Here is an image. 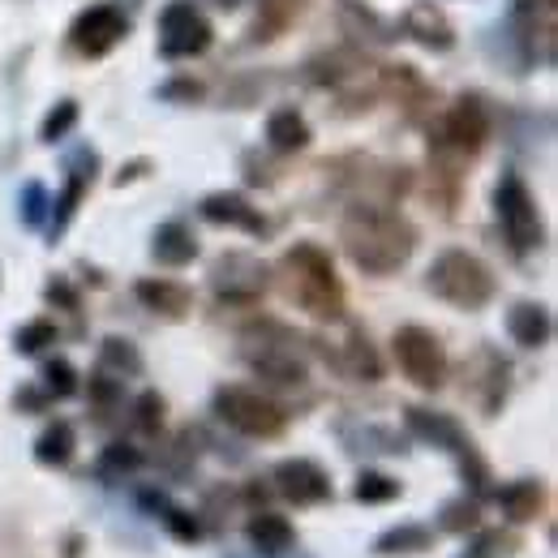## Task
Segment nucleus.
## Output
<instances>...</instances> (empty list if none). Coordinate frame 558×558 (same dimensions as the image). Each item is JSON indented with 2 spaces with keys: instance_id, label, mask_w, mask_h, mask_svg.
<instances>
[{
  "instance_id": "obj_42",
  "label": "nucleus",
  "mask_w": 558,
  "mask_h": 558,
  "mask_svg": "<svg viewBox=\"0 0 558 558\" xmlns=\"http://www.w3.org/2000/svg\"><path fill=\"white\" fill-rule=\"evenodd\" d=\"M77 117H82V108H77V99H61L48 117H44V125H39V142H48V146H57L61 138H70L73 125H77Z\"/></svg>"
},
{
  "instance_id": "obj_5",
  "label": "nucleus",
  "mask_w": 558,
  "mask_h": 558,
  "mask_svg": "<svg viewBox=\"0 0 558 558\" xmlns=\"http://www.w3.org/2000/svg\"><path fill=\"white\" fill-rule=\"evenodd\" d=\"M425 292H434L438 301H447L451 310H464V314H477L486 310L498 292V279L486 263L469 250H442L429 271H425Z\"/></svg>"
},
{
  "instance_id": "obj_38",
  "label": "nucleus",
  "mask_w": 558,
  "mask_h": 558,
  "mask_svg": "<svg viewBox=\"0 0 558 558\" xmlns=\"http://www.w3.org/2000/svg\"><path fill=\"white\" fill-rule=\"evenodd\" d=\"M39 387L52 396V400H70L77 396V369H73V361L65 356H52V361H44V374H39Z\"/></svg>"
},
{
  "instance_id": "obj_27",
  "label": "nucleus",
  "mask_w": 558,
  "mask_h": 558,
  "mask_svg": "<svg viewBox=\"0 0 558 558\" xmlns=\"http://www.w3.org/2000/svg\"><path fill=\"white\" fill-rule=\"evenodd\" d=\"M336 365H340L349 378H356V383H378V378H383V356L374 349L369 331L356 327V323L349 327V340L336 352Z\"/></svg>"
},
{
  "instance_id": "obj_1",
  "label": "nucleus",
  "mask_w": 558,
  "mask_h": 558,
  "mask_svg": "<svg viewBox=\"0 0 558 558\" xmlns=\"http://www.w3.org/2000/svg\"><path fill=\"white\" fill-rule=\"evenodd\" d=\"M417 228L409 215L391 210L387 203L356 198L340 219V245L349 263L365 276H396L417 254Z\"/></svg>"
},
{
  "instance_id": "obj_29",
  "label": "nucleus",
  "mask_w": 558,
  "mask_h": 558,
  "mask_svg": "<svg viewBox=\"0 0 558 558\" xmlns=\"http://www.w3.org/2000/svg\"><path fill=\"white\" fill-rule=\"evenodd\" d=\"M310 121L296 112V108H276L271 117H267V146L279 150V155H296V150H305L310 146Z\"/></svg>"
},
{
  "instance_id": "obj_18",
  "label": "nucleus",
  "mask_w": 558,
  "mask_h": 558,
  "mask_svg": "<svg viewBox=\"0 0 558 558\" xmlns=\"http://www.w3.org/2000/svg\"><path fill=\"white\" fill-rule=\"evenodd\" d=\"M515 17H520V39L529 44V52L542 65H555V0H515Z\"/></svg>"
},
{
  "instance_id": "obj_25",
  "label": "nucleus",
  "mask_w": 558,
  "mask_h": 558,
  "mask_svg": "<svg viewBox=\"0 0 558 558\" xmlns=\"http://www.w3.org/2000/svg\"><path fill=\"white\" fill-rule=\"evenodd\" d=\"M434 550V529L417 524V520H404V524H391L387 533L374 537L369 555L374 558H421Z\"/></svg>"
},
{
  "instance_id": "obj_26",
  "label": "nucleus",
  "mask_w": 558,
  "mask_h": 558,
  "mask_svg": "<svg viewBox=\"0 0 558 558\" xmlns=\"http://www.w3.org/2000/svg\"><path fill=\"white\" fill-rule=\"evenodd\" d=\"M150 258L159 267H190L198 258V236L190 232V223L181 219H168L150 232Z\"/></svg>"
},
{
  "instance_id": "obj_12",
  "label": "nucleus",
  "mask_w": 558,
  "mask_h": 558,
  "mask_svg": "<svg viewBox=\"0 0 558 558\" xmlns=\"http://www.w3.org/2000/svg\"><path fill=\"white\" fill-rule=\"evenodd\" d=\"M130 35V17L117 9V4H90L73 17L70 26V48L86 61H99L108 57L121 39Z\"/></svg>"
},
{
  "instance_id": "obj_20",
  "label": "nucleus",
  "mask_w": 558,
  "mask_h": 558,
  "mask_svg": "<svg viewBox=\"0 0 558 558\" xmlns=\"http://www.w3.org/2000/svg\"><path fill=\"white\" fill-rule=\"evenodd\" d=\"M245 542L254 546V555L288 558L296 550V524H292L288 515H279V511L258 507V511H250V520H245Z\"/></svg>"
},
{
  "instance_id": "obj_28",
  "label": "nucleus",
  "mask_w": 558,
  "mask_h": 558,
  "mask_svg": "<svg viewBox=\"0 0 558 558\" xmlns=\"http://www.w3.org/2000/svg\"><path fill=\"white\" fill-rule=\"evenodd\" d=\"M73 451H77V429L65 417L48 421L39 429V438H35V464H44V469H65L73 460Z\"/></svg>"
},
{
  "instance_id": "obj_37",
  "label": "nucleus",
  "mask_w": 558,
  "mask_h": 558,
  "mask_svg": "<svg viewBox=\"0 0 558 558\" xmlns=\"http://www.w3.org/2000/svg\"><path fill=\"white\" fill-rule=\"evenodd\" d=\"M57 340H61V331H57L52 318H31V323H22L13 331V352L17 356H35V352H44L48 344H57Z\"/></svg>"
},
{
  "instance_id": "obj_31",
  "label": "nucleus",
  "mask_w": 558,
  "mask_h": 558,
  "mask_svg": "<svg viewBox=\"0 0 558 558\" xmlns=\"http://www.w3.org/2000/svg\"><path fill=\"white\" fill-rule=\"evenodd\" d=\"M142 464H146V456H142L134 442H108L99 451V460H95V477L104 486H117V482H130Z\"/></svg>"
},
{
  "instance_id": "obj_47",
  "label": "nucleus",
  "mask_w": 558,
  "mask_h": 558,
  "mask_svg": "<svg viewBox=\"0 0 558 558\" xmlns=\"http://www.w3.org/2000/svg\"><path fill=\"white\" fill-rule=\"evenodd\" d=\"M146 172H150V159H134V163H125V168L117 172V185H130V181H138Z\"/></svg>"
},
{
  "instance_id": "obj_33",
  "label": "nucleus",
  "mask_w": 558,
  "mask_h": 558,
  "mask_svg": "<svg viewBox=\"0 0 558 558\" xmlns=\"http://www.w3.org/2000/svg\"><path fill=\"white\" fill-rule=\"evenodd\" d=\"M473 529H482V498L460 494V498H447V502L438 507V533L469 537Z\"/></svg>"
},
{
  "instance_id": "obj_15",
  "label": "nucleus",
  "mask_w": 558,
  "mask_h": 558,
  "mask_svg": "<svg viewBox=\"0 0 558 558\" xmlns=\"http://www.w3.org/2000/svg\"><path fill=\"white\" fill-rule=\"evenodd\" d=\"M400 31L421 44V48H429V52H451L456 48V26H451V17L434 4V0H413L409 9H404V17H400Z\"/></svg>"
},
{
  "instance_id": "obj_3",
  "label": "nucleus",
  "mask_w": 558,
  "mask_h": 558,
  "mask_svg": "<svg viewBox=\"0 0 558 558\" xmlns=\"http://www.w3.org/2000/svg\"><path fill=\"white\" fill-rule=\"evenodd\" d=\"M305 336H296L279 318H254L236 331L241 361L267 383V387H305L310 361H305Z\"/></svg>"
},
{
  "instance_id": "obj_36",
  "label": "nucleus",
  "mask_w": 558,
  "mask_h": 558,
  "mask_svg": "<svg viewBox=\"0 0 558 558\" xmlns=\"http://www.w3.org/2000/svg\"><path fill=\"white\" fill-rule=\"evenodd\" d=\"M163 421H168V400L159 391H142L138 400L130 404V425L146 438H155L163 429Z\"/></svg>"
},
{
  "instance_id": "obj_14",
  "label": "nucleus",
  "mask_w": 558,
  "mask_h": 558,
  "mask_svg": "<svg viewBox=\"0 0 558 558\" xmlns=\"http://www.w3.org/2000/svg\"><path fill=\"white\" fill-rule=\"evenodd\" d=\"M95 168H99V155L95 150H77L70 159V177H65V190L52 198V207H48V236L57 241L65 228L73 223V215L82 207V198H86V190H90V181H95Z\"/></svg>"
},
{
  "instance_id": "obj_7",
  "label": "nucleus",
  "mask_w": 558,
  "mask_h": 558,
  "mask_svg": "<svg viewBox=\"0 0 558 558\" xmlns=\"http://www.w3.org/2000/svg\"><path fill=\"white\" fill-rule=\"evenodd\" d=\"M210 413L223 421L228 429L245 434V438H279L288 429V413L271 396H263L258 387L245 383H223L210 396Z\"/></svg>"
},
{
  "instance_id": "obj_39",
  "label": "nucleus",
  "mask_w": 558,
  "mask_h": 558,
  "mask_svg": "<svg viewBox=\"0 0 558 558\" xmlns=\"http://www.w3.org/2000/svg\"><path fill=\"white\" fill-rule=\"evenodd\" d=\"M121 404H125V378H112V374L95 369V378H90V409H95L99 417H108V413H117Z\"/></svg>"
},
{
  "instance_id": "obj_10",
  "label": "nucleus",
  "mask_w": 558,
  "mask_h": 558,
  "mask_svg": "<svg viewBox=\"0 0 558 558\" xmlns=\"http://www.w3.org/2000/svg\"><path fill=\"white\" fill-rule=\"evenodd\" d=\"M210 44H215V31L194 0H168L159 9V57L190 61V57H203Z\"/></svg>"
},
{
  "instance_id": "obj_16",
  "label": "nucleus",
  "mask_w": 558,
  "mask_h": 558,
  "mask_svg": "<svg viewBox=\"0 0 558 558\" xmlns=\"http://www.w3.org/2000/svg\"><path fill=\"white\" fill-rule=\"evenodd\" d=\"M404 425H409V434L421 438V442H429V447H438V451H451V456H460L473 438L464 434V425L451 417V413H438V409H421V404H409L404 409Z\"/></svg>"
},
{
  "instance_id": "obj_9",
  "label": "nucleus",
  "mask_w": 558,
  "mask_h": 558,
  "mask_svg": "<svg viewBox=\"0 0 558 558\" xmlns=\"http://www.w3.org/2000/svg\"><path fill=\"white\" fill-rule=\"evenodd\" d=\"M210 292L223 305H258L271 292V267L245 250H223L210 263Z\"/></svg>"
},
{
  "instance_id": "obj_23",
  "label": "nucleus",
  "mask_w": 558,
  "mask_h": 558,
  "mask_svg": "<svg viewBox=\"0 0 558 558\" xmlns=\"http://www.w3.org/2000/svg\"><path fill=\"white\" fill-rule=\"evenodd\" d=\"M546 482L542 477H515L507 486L494 489V507L502 511L507 524H533L546 511Z\"/></svg>"
},
{
  "instance_id": "obj_17",
  "label": "nucleus",
  "mask_w": 558,
  "mask_h": 558,
  "mask_svg": "<svg viewBox=\"0 0 558 558\" xmlns=\"http://www.w3.org/2000/svg\"><path fill=\"white\" fill-rule=\"evenodd\" d=\"M336 17H340V31L349 35L356 48H387L400 31L378 13L369 9L365 0H336Z\"/></svg>"
},
{
  "instance_id": "obj_44",
  "label": "nucleus",
  "mask_w": 558,
  "mask_h": 558,
  "mask_svg": "<svg viewBox=\"0 0 558 558\" xmlns=\"http://www.w3.org/2000/svg\"><path fill=\"white\" fill-rule=\"evenodd\" d=\"M159 99H168V104H198V99H203V82H194V77H172V82L159 86Z\"/></svg>"
},
{
  "instance_id": "obj_19",
  "label": "nucleus",
  "mask_w": 558,
  "mask_h": 558,
  "mask_svg": "<svg viewBox=\"0 0 558 558\" xmlns=\"http://www.w3.org/2000/svg\"><path fill=\"white\" fill-rule=\"evenodd\" d=\"M198 215H203L207 223H215V228H236V232H250V236H263V232H267L263 210L254 207L245 194H228V190L207 194V198L198 203Z\"/></svg>"
},
{
  "instance_id": "obj_22",
  "label": "nucleus",
  "mask_w": 558,
  "mask_h": 558,
  "mask_svg": "<svg viewBox=\"0 0 558 558\" xmlns=\"http://www.w3.org/2000/svg\"><path fill=\"white\" fill-rule=\"evenodd\" d=\"M134 296L142 301V310H150L155 318H168V323H181L190 318L194 310V292L177 279H163V276H146L134 283Z\"/></svg>"
},
{
  "instance_id": "obj_35",
  "label": "nucleus",
  "mask_w": 558,
  "mask_h": 558,
  "mask_svg": "<svg viewBox=\"0 0 558 558\" xmlns=\"http://www.w3.org/2000/svg\"><path fill=\"white\" fill-rule=\"evenodd\" d=\"M404 494V486L396 482V477H387V473H374V469H365L356 482H352V498L356 502H365V507H378V502H396Z\"/></svg>"
},
{
  "instance_id": "obj_41",
  "label": "nucleus",
  "mask_w": 558,
  "mask_h": 558,
  "mask_svg": "<svg viewBox=\"0 0 558 558\" xmlns=\"http://www.w3.org/2000/svg\"><path fill=\"white\" fill-rule=\"evenodd\" d=\"M456 464H460V477H464V482H469V489H473V498H486L494 473H489L486 456L477 451V442H469V447L456 456Z\"/></svg>"
},
{
  "instance_id": "obj_6",
  "label": "nucleus",
  "mask_w": 558,
  "mask_h": 558,
  "mask_svg": "<svg viewBox=\"0 0 558 558\" xmlns=\"http://www.w3.org/2000/svg\"><path fill=\"white\" fill-rule=\"evenodd\" d=\"M494 215H498V228L515 254H533L546 245V223H542L537 198L515 168H502V177L494 185Z\"/></svg>"
},
{
  "instance_id": "obj_34",
  "label": "nucleus",
  "mask_w": 558,
  "mask_h": 558,
  "mask_svg": "<svg viewBox=\"0 0 558 558\" xmlns=\"http://www.w3.org/2000/svg\"><path fill=\"white\" fill-rule=\"evenodd\" d=\"M520 550V537L515 533H502V529H473L469 546L456 558H511Z\"/></svg>"
},
{
  "instance_id": "obj_4",
  "label": "nucleus",
  "mask_w": 558,
  "mask_h": 558,
  "mask_svg": "<svg viewBox=\"0 0 558 558\" xmlns=\"http://www.w3.org/2000/svg\"><path fill=\"white\" fill-rule=\"evenodd\" d=\"M489 142V108L482 95H460L442 121L429 130V168L434 177H447V181H460L473 159L486 150Z\"/></svg>"
},
{
  "instance_id": "obj_24",
  "label": "nucleus",
  "mask_w": 558,
  "mask_h": 558,
  "mask_svg": "<svg viewBox=\"0 0 558 558\" xmlns=\"http://www.w3.org/2000/svg\"><path fill=\"white\" fill-rule=\"evenodd\" d=\"M507 336L520 344V349H546L550 336H555V314L550 305L542 301H515L507 310Z\"/></svg>"
},
{
  "instance_id": "obj_30",
  "label": "nucleus",
  "mask_w": 558,
  "mask_h": 558,
  "mask_svg": "<svg viewBox=\"0 0 558 558\" xmlns=\"http://www.w3.org/2000/svg\"><path fill=\"white\" fill-rule=\"evenodd\" d=\"M301 9H305V0H258V17H254V26H250V39H254V44L279 39V35L301 17Z\"/></svg>"
},
{
  "instance_id": "obj_50",
  "label": "nucleus",
  "mask_w": 558,
  "mask_h": 558,
  "mask_svg": "<svg viewBox=\"0 0 558 558\" xmlns=\"http://www.w3.org/2000/svg\"><path fill=\"white\" fill-rule=\"evenodd\" d=\"M210 4H219V9H241L245 0H210Z\"/></svg>"
},
{
  "instance_id": "obj_45",
  "label": "nucleus",
  "mask_w": 558,
  "mask_h": 558,
  "mask_svg": "<svg viewBox=\"0 0 558 558\" xmlns=\"http://www.w3.org/2000/svg\"><path fill=\"white\" fill-rule=\"evenodd\" d=\"M44 296H48V305H61V310H70V314H77V310H82V296H77V288H73L65 276L48 279Z\"/></svg>"
},
{
  "instance_id": "obj_11",
  "label": "nucleus",
  "mask_w": 558,
  "mask_h": 558,
  "mask_svg": "<svg viewBox=\"0 0 558 558\" xmlns=\"http://www.w3.org/2000/svg\"><path fill=\"white\" fill-rule=\"evenodd\" d=\"M464 396L482 409V417H498L511 396V361L494 344H477L464 361Z\"/></svg>"
},
{
  "instance_id": "obj_2",
  "label": "nucleus",
  "mask_w": 558,
  "mask_h": 558,
  "mask_svg": "<svg viewBox=\"0 0 558 558\" xmlns=\"http://www.w3.org/2000/svg\"><path fill=\"white\" fill-rule=\"evenodd\" d=\"M279 288H283V296L296 310H305L318 323H340L344 310H349V292H344V283L336 276L331 254L318 241H296V245L283 250V258H279Z\"/></svg>"
},
{
  "instance_id": "obj_43",
  "label": "nucleus",
  "mask_w": 558,
  "mask_h": 558,
  "mask_svg": "<svg viewBox=\"0 0 558 558\" xmlns=\"http://www.w3.org/2000/svg\"><path fill=\"white\" fill-rule=\"evenodd\" d=\"M17 203H22V223H26V228H44V223H48V207H52V198H48V190H44L39 181H26Z\"/></svg>"
},
{
  "instance_id": "obj_8",
  "label": "nucleus",
  "mask_w": 558,
  "mask_h": 558,
  "mask_svg": "<svg viewBox=\"0 0 558 558\" xmlns=\"http://www.w3.org/2000/svg\"><path fill=\"white\" fill-rule=\"evenodd\" d=\"M391 352H396L400 374H404L417 391H442V387H447L451 361H447L442 340H438L429 327H421V323H404V327H396V336H391Z\"/></svg>"
},
{
  "instance_id": "obj_48",
  "label": "nucleus",
  "mask_w": 558,
  "mask_h": 558,
  "mask_svg": "<svg viewBox=\"0 0 558 558\" xmlns=\"http://www.w3.org/2000/svg\"><path fill=\"white\" fill-rule=\"evenodd\" d=\"M267 494H271V486H263V482H250V486H245V502L258 511V507L267 502Z\"/></svg>"
},
{
  "instance_id": "obj_13",
  "label": "nucleus",
  "mask_w": 558,
  "mask_h": 558,
  "mask_svg": "<svg viewBox=\"0 0 558 558\" xmlns=\"http://www.w3.org/2000/svg\"><path fill=\"white\" fill-rule=\"evenodd\" d=\"M271 489H276L279 498H288L292 507H318V502H327L336 494L331 473L318 460H310V456L279 460L276 469H271Z\"/></svg>"
},
{
  "instance_id": "obj_21",
  "label": "nucleus",
  "mask_w": 558,
  "mask_h": 558,
  "mask_svg": "<svg viewBox=\"0 0 558 558\" xmlns=\"http://www.w3.org/2000/svg\"><path fill=\"white\" fill-rule=\"evenodd\" d=\"M138 502L163 524V533L172 537V542H181V546H198L203 537H207V529H203V515H194L190 507H177L163 489H142L138 494Z\"/></svg>"
},
{
  "instance_id": "obj_40",
  "label": "nucleus",
  "mask_w": 558,
  "mask_h": 558,
  "mask_svg": "<svg viewBox=\"0 0 558 558\" xmlns=\"http://www.w3.org/2000/svg\"><path fill=\"white\" fill-rule=\"evenodd\" d=\"M349 451H387V456H404V434L383 429V425H361V438H344Z\"/></svg>"
},
{
  "instance_id": "obj_32",
  "label": "nucleus",
  "mask_w": 558,
  "mask_h": 558,
  "mask_svg": "<svg viewBox=\"0 0 558 558\" xmlns=\"http://www.w3.org/2000/svg\"><path fill=\"white\" fill-rule=\"evenodd\" d=\"M142 352L134 340H125V336H104L99 340V369L104 374H112V378H138L142 374Z\"/></svg>"
},
{
  "instance_id": "obj_46",
  "label": "nucleus",
  "mask_w": 558,
  "mask_h": 558,
  "mask_svg": "<svg viewBox=\"0 0 558 558\" xmlns=\"http://www.w3.org/2000/svg\"><path fill=\"white\" fill-rule=\"evenodd\" d=\"M48 404H52V396H48L39 383L13 391V409H17V413H48Z\"/></svg>"
},
{
  "instance_id": "obj_49",
  "label": "nucleus",
  "mask_w": 558,
  "mask_h": 558,
  "mask_svg": "<svg viewBox=\"0 0 558 558\" xmlns=\"http://www.w3.org/2000/svg\"><path fill=\"white\" fill-rule=\"evenodd\" d=\"M82 546H86V537H82V533H70V537H65V555L61 558H82Z\"/></svg>"
}]
</instances>
